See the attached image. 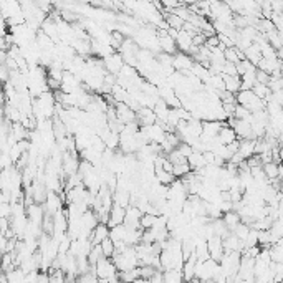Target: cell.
<instances>
[{
    "label": "cell",
    "mask_w": 283,
    "mask_h": 283,
    "mask_svg": "<svg viewBox=\"0 0 283 283\" xmlns=\"http://www.w3.org/2000/svg\"><path fill=\"white\" fill-rule=\"evenodd\" d=\"M98 276H96L93 272H88V273H83L80 276H76V283H98Z\"/></svg>",
    "instance_id": "25"
},
{
    "label": "cell",
    "mask_w": 283,
    "mask_h": 283,
    "mask_svg": "<svg viewBox=\"0 0 283 283\" xmlns=\"http://www.w3.org/2000/svg\"><path fill=\"white\" fill-rule=\"evenodd\" d=\"M162 20L167 23V27L172 28V30H176V32H180L182 27H184V22L180 20L177 15H174V14H166L164 17H162Z\"/></svg>",
    "instance_id": "19"
},
{
    "label": "cell",
    "mask_w": 283,
    "mask_h": 283,
    "mask_svg": "<svg viewBox=\"0 0 283 283\" xmlns=\"http://www.w3.org/2000/svg\"><path fill=\"white\" fill-rule=\"evenodd\" d=\"M192 65H194V60H192L189 55H185V53H176V55H172V70L174 71H179V73H187L191 71Z\"/></svg>",
    "instance_id": "3"
},
{
    "label": "cell",
    "mask_w": 283,
    "mask_h": 283,
    "mask_svg": "<svg viewBox=\"0 0 283 283\" xmlns=\"http://www.w3.org/2000/svg\"><path fill=\"white\" fill-rule=\"evenodd\" d=\"M215 141H217L219 144H222V146H228L230 143L237 141V136H235V132L228 128V126H224V128H220V131L217 132Z\"/></svg>",
    "instance_id": "10"
},
{
    "label": "cell",
    "mask_w": 283,
    "mask_h": 283,
    "mask_svg": "<svg viewBox=\"0 0 283 283\" xmlns=\"http://www.w3.org/2000/svg\"><path fill=\"white\" fill-rule=\"evenodd\" d=\"M222 81H224V91L230 95H237L240 91V78L239 76H225L220 75Z\"/></svg>",
    "instance_id": "11"
},
{
    "label": "cell",
    "mask_w": 283,
    "mask_h": 283,
    "mask_svg": "<svg viewBox=\"0 0 283 283\" xmlns=\"http://www.w3.org/2000/svg\"><path fill=\"white\" fill-rule=\"evenodd\" d=\"M100 247H101V252H103L105 258H111L114 255V244L110 240V237L105 239L103 242L100 244Z\"/></svg>",
    "instance_id": "23"
},
{
    "label": "cell",
    "mask_w": 283,
    "mask_h": 283,
    "mask_svg": "<svg viewBox=\"0 0 283 283\" xmlns=\"http://www.w3.org/2000/svg\"><path fill=\"white\" fill-rule=\"evenodd\" d=\"M124 214H126V209L116 206V204H113V207L110 210V219H108V227H116V225H121L124 222Z\"/></svg>",
    "instance_id": "7"
},
{
    "label": "cell",
    "mask_w": 283,
    "mask_h": 283,
    "mask_svg": "<svg viewBox=\"0 0 283 283\" xmlns=\"http://www.w3.org/2000/svg\"><path fill=\"white\" fill-rule=\"evenodd\" d=\"M268 232H270V235H272L275 240H281V237H283V225H281V219H278V220H273V222H272V225H270V228H268Z\"/></svg>",
    "instance_id": "21"
},
{
    "label": "cell",
    "mask_w": 283,
    "mask_h": 283,
    "mask_svg": "<svg viewBox=\"0 0 283 283\" xmlns=\"http://www.w3.org/2000/svg\"><path fill=\"white\" fill-rule=\"evenodd\" d=\"M268 257L272 263H283V247L281 242L273 244L272 247H268Z\"/></svg>",
    "instance_id": "16"
},
{
    "label": "cell",
    "mask_w": 283,
    "mask_h": 283,
    "mask_svg": "<svg viewBox=\"0 0 283 283\" xmlns=\"http://www.w3.org/2000/svg\"><path fill=\"white\" fill-rule=\"evenodd\" d=\"M189 172H191V167H189L187 162H184V164H176V166L172 167V176H174V179H182V177L187 176Z\"/></svg>",
    "instance_id": "20"
},
{
    "label": "cell",
    "mask_w": 283,
    "mask_h": 283,
    "mask_svg": "<svg viewBox=\"0 0 283 283\" xmlns=\"http://www.w3.org/2000/svg\"><path fill=\"white\" fill-rule=\"evenodd\" d=\"M249 232H250V227L247 225V224H242V222H240V224L232 230L233 235H235L242 244L245 242V239H247V235H249Z\"/></svg>",
    "instance_id": "22"
},
{
    "label": "cell",
    "mask_w": 283,
    "mask_h": 283,
    "mask_svg": "<svg viewBox=\"0 0 283 283\" xmlns=\"http://www.w3.org/2000/svg\"><path fill=\"white\" fill-rule=\"evenodd\" d=\"M176 149H177V151H179L180 154H182V158H185V159H187L189 156L192 154V148L189 146V144H185V143H180Z\"/></svg>",
    "instance_id": "26"
},
{
    "label": "cell",
    "mask_w": 283,
    "mask_h": 283,
    "mask_svg": "<svg viewBox=\"0 0 283 283\" xmlns=\"http://www.w3.org/2000/svg\"><path fill=\"white\" fill-rule=\"evenodd\" d=\"M101 62H103V68H105L106 73H110V75H113V76L119 75V71H121V68L124 66L123 57L119 55V53H116V52L111 53L110 57L103 58Z\"/></svg>",
    "instance_id": "2"
},
{
    "label": "cell",
    "mask_w": 283,
    "mask_h": 283,
    "mask_svg": "<svg viewBox=\"0 0 283 283\" xmlns=\"http://www.w3.org/2000/svg\"><path fill=\"white\" fill-rule=\"evenodd\" d=\"M207 250H209V257L210 260L214 262H220V258L224 257V247H222V239L214 235L212 239L207 240Z\"/></svg>",
    "instance_id": "4"
},
{
    "label": "cell",
    "mask_w": 283,
    "mask_h": 283,
    "mask_svg": "<svg viewBox=\"0 0 283 283\" xmlns=\"http://www.w3.org/2000/svg\"><path fill=\"white\" fill-rule=\"evenodd\" d=\"M108 237H110V227L106 224H98L89 233V242H91V245H100Z\"/></svg>",
    "instance_id": "5"
},
{
    "label": "cell",
    "mask_w": 283,
    "mask_h": 283,
    "mask_svg": "<svg viewBox=\"0 0 283 283\" xmlns=\"http://www.w3.org/2000/svg\"><path fill=\"white\" fill-rule=\"evenodd\" d=\"M65 283H76V280H66Z\"/></svg>",
    "instance_id": "27"
},
{
    "label": "cell",
    "mask_w": 283,
    "mask_h": 283,
    "mask_svg": "<svg viewBox=\"0 0 283 283\" xmlns=\"http://www.w3.org/2000/svg\"><path fill=\"white\" fill-rule=\"evenodd\" d=\"M222 222H224V225L227 227V230L232 232L233 228H235L242 220H240V215H239L237 212H233V210H230V212H227V214L222 215Z\"/></svg>",
    "instance_id": "15"
},
{
    "label": "cell",
    "mask_w": 283,
    "mask_h": 283,
    "mask_svg": "<svg viewBox=\"0 0 283 283\" xmlns=\"http://www.w3.org/2000/svg\"><path fill=\"white\" fill-rule=\"evenodd\" d=\"M25 214H27V219L37 225H41V222H43V217H45L43 207H41L40 204H32V206H28L25 209Z\"/></svg>",
    "instance_id": "6"
},
{
    "label": "cell",
    "mask_w": 283,
    "mask_h": 283,
    "mask_svg": "<svg viewBox=\"0 0 283 283\" xmlns=\"http://www.w3.org/2000/svg\"><path fill=\"white\" fill-rule=\"evenodd\" d=\"M255 141L254 139H244L239 144V154L242 156L244 159H249L252 156H255Z\"/></svg>",
    "instance_id": "14"
},
{
    "label": "cell",
    "mask_w": 283,
    "mask_h": 283,
    "mask_svg": "<svg viewBox=\"0 0 283 283\" xmlns=\"http://www.w3.org/2000/svg\"><path fill=\"white\" fill-rule=\"evenodd\" d=\"M196 263H197V258H196L194 254H192L189 260H185L182 267H180V273H182V280H184V281H194Z\"/></svg>",
    "instance_id": "8"
},
{
    "label": "cell",
    "mask_w": 283,
    "mask_h": 283,
    "mask_svg": "<svg viewBox=\"0 0 283 283\" xmlns=\"http://www.w3.org/2000/svg\"><path fill=\"white\" fill-rule=\"evenodd\" d=\"M187 164L191 167V171L192 172H196V171H201L204 166V158H202V154L201 153H196V151H192V154L187 158Z\"/></svg>",
    "instance_id": "17"
},
{
    "label": "cell",
    "mask_w": 283,
    "mask_h": 283,
    "mask_svg": "<svg viewBox=\"0 0 283 283\" xmlns=\"http://www.w3.org/2000/svg\"><path fill=\"white\" fill-rule=\"evenodd\" d=\"M182 273L180 270H166L162 272V283H182Z\"/></svg>",
    "instance_id": "18"
},
{
    "label": "cell",
    "mask_w": 283,
    "mask_h": 283,
    "mask_svg": "<svg viewBox=\"0 0 283 283\" xmlns=\"http://www.w3.org/2000/svg\"><path fill=\"white\" fill-rule=\"evenodd\" d=\"M126 232H128V228L124 227V224L121 225H116V227H111L110 228V240L114 244H124V239H126Z\"/></svg>",
    "instance_id": "12"
},
{
    "label": "cell",
    "mask_w": 283,
    "mask_h": 283,
    "mask_svg": "<svg viewBox=\"0 0 283 283\" xmlns=\"http://www.w3.org/2000/svg\"><path fill=\"white\" fill-rule=\"evenodd\" d=\"M182 283H192V281H182Z\"/></svg>",
    "instance_id": "28"
},
{
    "label": "cell",
    "mask_w": 283,
    "mask_h": 283,
    "mask_svg": "<svg viewBox=\"0 0 283 283\" xmlns=\"http://www.w3.org/2000/svg\"><path fill=\"white\" fill-rule=\"evenodd\" d=\"M137 272H139V278L149 280L156 272H159V270H156L154 267H149V265H143V267H137Z\"/></svg>",
    "instance_id": "24"
},
{
    "label": "cell",
    "mask_w": 283,
    "mask_h": 283,
    "mask_svg": "<svg viewBox=\"0 0 283 283\" xmlns=\"http://www.w3.org/2000/svg\"><path fill=\"white\" fill-rule=\"evenodd\" d=\"M224 60L227 63H232V65H237L239 62H242L244 58V52H240L239 48L232 46V48H225L224 50Z\"/></svg>",
    "instance_id": "13"
},
{
    "label": "cell",
    "mask_w": 283,
    "mask_h": 283,
    "mask_svg": "<svg viewBox=\"0 0 283 283\" xmlns=\"http://www.w3.org/2000/svg\"><path fill=\"white\" fill-rule=\"evenodd\" d=\"M262 171L265 174V179H267L268 182H273V180H276V179H281V166L280 164L268 162V164L262 166Z\"/></svg>",
    "instance_id": "9"
},
{
    "label": "cell",
    "mask_w": 283,
    "mask_h": 283,
    "mask_svg": "<svg viewBox=\"0 0 283 283\" xmlns=\"http://www.w3.org/2000/svg\"><path fill=\"white\" fill-rule=\"evenodd\" d=\"M219 268V263L214 260H204V262H197L196 263V270H194V280L197 281H209L214 278L215 272Z\"/></svg>",
    "instance_id": "1"
}]
</instances>
